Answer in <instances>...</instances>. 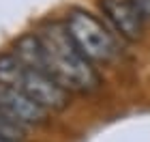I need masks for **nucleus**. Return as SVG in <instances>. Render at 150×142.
<instances>
[{"label":"nucleus","mask_w":150,"mask_h":142,"mask_svg":"<svg viewBox=\"0 0 150 142\" xmlns=\"http://www.w3.org/2000/svg\"><path fill=\"white\" fill-rule=\"evenodd\" d=\"M67 32L71 35L77 50L90 63H110L118 54L112 32L99 22L92 13L84 9H71L64 19Z\"/></svg>","instance_id":"nucleus-3"},{"label":"nucleus","mask_w":150,"mask_h":142,"mask_svg":"<svg viewBox=\"0 0 150 142\" xmlns=\"http://www.w3.org/2000/svg\"><path fill=\"white\" fill-rule=\"evenodd\" d=\"M0 142H13V140H6V138H0Z\"/></svg>","instance_id":"nucleus-7"},{"label":"nucleus","mask_w":150,"mask_h":142,"mask_svg":"<svg viewBox=\"0 0 150 142\" xmlns=\"http://www.w3.org/2000/svg\"><path fill=\"white\" fill-rule=\"evenodd\" d=\"M0 110L13 121H17L22 127L41 125L47 121V110L43 106H39L26 93L6 84H0Z\"/></svg>","instance_id":"nucleus-4"},{"label":"nucleus","mask_w":150,"mask_h":142,"mask_svg":"<svg viewBox=\"0 0 150 142\" xmlns=\"http://www.w3.org/2000/svg\"><path fill=\"white\" fill-rule=\"evenodd\" d=\"M43 47V71L69 93H92L101 80L92 63L77 50L64 24L52 22L37 32Z\"/></svg>","instance_id":"nucleus-1"},{"label":"nucleus","mask_w":150,"mask_h":142,"mask_svg":"<svg viewBox=\"0 0 150 142\" xmlns=\"http://www.w3.org/2000/svg\"><path fill=\"white\" fill-rule=\"evenodd\" d=\"M99 6L116 32H120V37L129 41H137L142 37L144 15L133 0H99Z\"/></svg>","instance_id":"nucleus-5"},{"label":"nucleus","mask_w":150,"mask_h":142,"mask_svg":"<svg viewBox=\"0 0 150 142\" xmlns=\"http://www.w3.org/2000/svg\"><path fill=\"white\" fill-rule=\"evenodd\" d=\"M0 84L13 86V88L26 93L47 112L62 110L69 103V91L62 88L45 71H39L35 67L26 65L24 60H19L15 54L0 56Z\"/></svg>","instance_id":"nucleus-2"},{"label":"nucleus","mask_w":150,"mask_h":142,"mask_svg":"<svg viewBox=\"0 0 150 142\" xmlns=\"http://www.w3.org/2000/svg\"><path fill=\"white\" fill-rule=\"evenodd\" d=\"M24 129L26 127H22L17 121H13L11 116H6V114L0 110V138H6V140H13V142H22Z\"/></svg>","instance_id":"nucleus-6"}]
</instances>
